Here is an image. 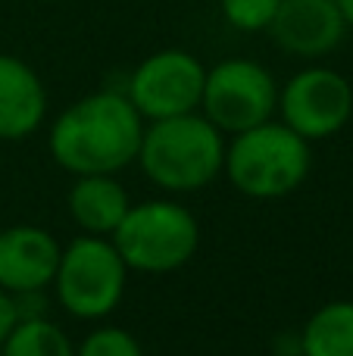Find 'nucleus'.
I'll return each mask as SVG.
<instances>
[{
	"label": "nucleus",
	"mask_w": 353,
	"mask_h": 356,
	"mask_svg": "<svg viewBox=\"0 0 353 356\" xmlns=\"http://www.w3.org/2000/svg\"><path fill=\"white\" fill-rule=\"evenodd\" d=\"M144 119L122 91H97L56 116L50 154L72 175H113L138 160Z\"/></svg>",
	"instance_id": "1"
},
{
	"label": "nucleus",
	"mask_w": 353,
	"mask_h": 356,
	"mask_svg": "<svg viewBox=\"0 0 353 356\" xmlns=\"http://www.w3.org/2000/svg\"><path fill=\"white\" fill-rule=\"evenodd\" d=\"M138 163L163 191L188 194L213 181L225 166V138L200 110L156 119L144 129Z\"/></svg>",
	"instance_id": "2"
},
{
	"label": "nucleus",
	"mask_w": 353,
	"mask_h": 356,
	"mask_svg": "<svg viewBox=\"0 0 353 356\" xmlns=\"http://www.w3.org/2000/svg\"><path fill=\"white\" fill-rule=\"evenodd\" d=\"M310 141L300 138L285 122L254 125L231 135L225 147V172L229 181L254 200H275L297 191L310 175Z\"/></svg>",
	"instance_id": "3"
},
{
	"label": "nucleus",
	"mask_w": 353,
	"mask_h": 356,
	"mask_svg": "<svg viewBox=\"0 0 353 356\" xmlns=\"http://www.w3.org/2000/svg\"><path fill=\"white\" fill-rule=\"evenodd\" d=\"M129 272L166 275L197 253L200 225L175 200H144L129 207L125 219L110 234Z\"/></svg>",
	"instance_id": "4"
},
{
	"label": "nucleus",
	"mask_w": 353,
	"mask_h": 356,
	"mask_svg": "<svg viewBox=\"0 0 353 356\" xmlns=\"http://www.w3.org/2000/svg\"><path fill=\"white\" fill-rule=\"evenodd\" d=\"M125 278L129 266L122 263L113 241L85 234L60 253L54 275L56 300L75 319H104L122 303Z\"/></svg>",
	"instance_id": "5"
},
{
	"label": "nucleus",
	"mask_w": 353,
	"mask_h": 356,
	"mask_svg": "<svg viewBox=\"0 0 353 356\" xmlns=\"http://www.w3.org/2000/svg\"><path fill=\"white\" fill-rule=\"evenodd\" d=\"M200 110L222 135H238L272 119L279 110V85L263 63L231 56L206 69Z\"/></svg>",
	"instance_id": "6"
},
{
	"label": "nucleus",
	"mask_w": 353,
	"mask_h": 356,
	"mask_svg": "<svg viewBox=\"0 0 353 356\" xmlns=\"http://www.w3.org/2000/svg\"><path fill=\"white\" fill-rule=\"evenodd\" d=\"M206 69L194 54L179 47L156 50L147 60L138 63L131 72L125 97L135 104L141 119L156 122V119L181 116V113L200 110L204 97Z\"/></svg>",
	"instance_id": "7"
},
{
	"label": "nucleus",
	"mask_w": 353,
	"mask_h": 356,
	"mask_svg": "<svg viewBox=\"0 0 353 356\" xmlns=\"http://www.w3.org/2000/svg\"><path fill=\"white\" fill-rule=\"evenodd\" d=\"M281 122L306 141H322L341 131L353 116V85L329 66L300 69L279 88Z\"/></svg>",
	"instance_id": "8"
},
{
	"label": "nucleus",
	"mask_w": 353,
	"mask_h": 356,
	"mask_svg": "<svg viewBox=\"0 0 353 356\" xmlns=\"http://www.w3.org/2000/svg\"><path fill=\"white\" fill-rule=\"evenodd\" d=\"M266 31L285 54L319 60L344 41L347 22L335 0H279Z\"/></svg>",
	"instance_id": "9"
},
{
	"label": "nucleus",
	"mask_w": 353,
	"mask_h": 356,
	"mask_svg": "<svg viewBox=\"0 0 353 356\" xmlns=\"http://www.w3.org/2000/svg\"><path fill=\"white\" fill-rule=\"evenodd\" d=\"M63 247L38 225H10L0 232V288L28 294L54 284Z\"/></svg>",
	"instance_id": "10"
},
{
	"label": "nucleus",
	"mask_w": 353,
	"mask_h": 356,
	"mask_svg": "<svg viewBox=\"0 0 353 356\" xmlns=\"http://www.w3.org/2000/svg\"><path fill=\"white\" fill-rule=\"evenodd\" d=\"M47 113V91H44L38 72L25 60L0 54V138L3 141H22Z\"/></svg>",
	"instance_id": "11"
},
{
	"label": "nucleus",
	"mask_w": 353,
	"mask_h": 356,
	"mask_svg": "<svg viewBox=\"0 0 353 356\" xmlns=\"http://www.w3.org/2000/svg\"><path fill=\"white\" fill-rule=\"evenodd\" d=\"M129 194L113 175H79L69 191V213L85 234H113L129 213Z\"/></svg>",
	"instance_id": "12"
},
{
	"label": "nucleus",
	"mask_w": 353,
	"mask_h": 356,
	"mask_svg": "<svg viewBox=\"0 0 353 356\" xmlns=\"http://www.w3.org/2000/svg\"><path fill=\"white\" fill-rule=\"evenodd\" d=\"M304 356H353V300H331L306 319L300 334Z\"/></svg>",
	"instance_id": "13"
},
{
	"label": "nucleus",
	"mask_w": 353,
	"mask_h": 356,
	"mask_svg": "<svg viewBox=\"0 0 353 356\" xmlns=\"http://www.w3.org/2000/svg\"><path fill=\"white\" fill-rule=\"evenodd\" d=\"M0 353L3 356H75V347L60 325H54L44 316H28V319H19L13 325Z\"/></svg>",
	"instance_id": "14"
},
{
	"label": "nucleus",
	"mask_w": 353,
	"mask_h": 356,
	"mask_svg": "<svg viewBox=\"0 0 353 356\" xmlns=\"http://www.w3.org/2000/svg\"><path fill=\"white\" fill-rule=\"evenodd\" d=\"M222 16L238 31H266L272 22L279 0H219Z\"/></svg>",
	"instance_id": "15"
},
{
	"label": "nucleus",
	"mask_w": 353,
	"mask_h": 356,
	"mask_svg": "<svg viewBox=\"0 0 353 356\" xmlns=\"http://www.w3.org/2000/svg\"><path fill=\"white\" fill-rule=\"evenodd\" d=\"M75 356H144V350L131 332L116 325H104L81 341Z\"/></svg>",
	"instance_id": "16"
},
{
	"label": "nucleus",
	"mask_w": 353,
	"mask_h": 356,
	"mask_svg": "<svg viewBox=\"0 0 353 356\" xmlns=\"http://www.w3.org/2000/svg\"><path fill=\"white\" fill-rule=\"evenodd\" d=\"M19 322V309H16V297L10 291L0 288V347H3L6 334L13 332V325Z\"/></svg>",
	"instance_id": "17"
},
{
	"label": "nucleus",
	"mask_w": 353,
	"mask_h": 356,
	"mask_svg": "<svg viewBox=\"0 0 353 356\" xmlns=\"http://www.w3.org/2000/svg\"><path fill=\"white\" fill-rule=\"evenodd\" d=\"M335 3H338V10H341L347 29H353V0H335Z\"/></svg>",
	"instance_id": "18"
},
{
	"label": "nucleus",
	"mask_w": 353,
	"mask_h": 356,
	"mask_svg": "<svg viewBox=\"0 0 353 356\" xmlns=\"http://www.w3.org/2000/svg\"><path fill=\"white\" fill-rule=\"evenodd\" d=\"M41 3H63V0H41Z\"/></svg>",
	"instance_id": "19"
},
{
	"label": "nucleus",
	"mask_w": 353,
	"mask_h": 356,
	"mask_svg": "<svg viewBox=\"0 0 353 356\" xmlns=\"http://www.w3.org/2000/svg\"><path fill=\"white\" fill-rule=\"evenodd\" d=\"M0 356H3V353H0Z\"/></svg>",
	"instance_id": "20"
}]
</instances>
